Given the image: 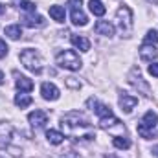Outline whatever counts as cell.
Listing matches in <instances>:
<instances>
[{
    "label": "cell",
    "instance_id": "cell-11",
    "mask_svg": "<svg viewBox=\"0 0 158 158\" xmlns=\"http://www.w3.org/2000/svg\"><path fill=\"white\" fill-rule=\"evenodd\" d=\"M28 121L33 129H42L48 123V114L44 110H33V112L28 114Z\"/></svg>",
    "mask_w": 158,
    "mask_h": 158
},
{
    "label": "cell",
    "instance_id": "cell-30",
    "mask_svg": "<svg viewBox=\"0 0 158 158\" xmlns=\"http://www.w3.org/2000/svg\"><path fill=\"white\" fill-rule=\"evenodd\" d=\"M63 158H83V156H79L76 151H70V153H66V155H64Z\"/></svg>",
    "mask_w": 158,
    "mask_h": 158
},
{
    "label": "cell",
    "instance_id": "cell-33",
    "mask_svg": "<svg viewBox=\"0 0 158 158\" xmlns=\"http://www.w3.org/2000/svg\"><path fill=\"white\" fill-rule=\"evenodd\" d=\"M2 83H4V74L0 72V85H2Z\"/></svg>",
    "mask_w": 158,
    "mask_h": 158
},
{
    "label": "cell",
    "instance_id": "cell-9",
    "mask_svg": "<svg viewBox=\"0 0 158 158\" xmlns=\"http://www.w3.org/2000/svg\"><path fill=\"white\" fill-rule=\"evenodd\" d=\"M86 105L94 110V114L96 116H99V118H107V116H110L112 114V110H110V107L109 105H105V103H101V101H98L96 98H90L88 101H86Z\"/></svg>",
    "mask_w": 158,
    "mask_h": 158
},
{
    "label": "cell",
    "instance_id": "cell-6",
    "mask_svg": "<svg viewBox=\"0 0 158 158\" xmlns=\"http://www.w3.org/2000/svg\"><path fill=\"white\" fill-rule=\"evenodd\" d=\"M158 125V114L156 112H153V110H149V112H145L143 114V118L142 121L138 123V132L143 136V138H151V132H153V129Z\"/></svg>",
    "mask_w": 158,
    "mask_h": 158
},
{
    "label": "cell",
    "instance_id": "cell-28",
    "mask_svg": "<svg viewBox=\"0 0 158 158\" xmlns=\"http://www.w3.org/2000/svg\"><path fill=\"white\" fill-rule=\"evenodd\" d=\"M7 52H9V48H7V44H6L4 40L0 39V59H4V57L7 55Z\"/></svg>",
    "mask_w": 158,
    "mask_h": 158
},
{
    "label": "cell",
    "instance_id": "cell-3",
    "mask_svg": "<svg viewBox=\"0 0 158 158\" xmlns=\"http://www.w3.org/2000/svg\"><path fill=\"white\" fill-rule=\"evenodd\" d=\"M55 61H57V64L61 68H66V70H72V72L79 70L81 64H83L81 59H79V55L74 50H63V52H59L57 57H55Z\"/></svg>",
    "mask_w": 158,
    "mask_h": 158
},
{
    "label": "cell",
    "instance_id": "cell-25",
    "mask_svg": "<svg viewBox=\"0 0 158 158\" xmlns=\"http://www.w3.org/2000/svg\"><path fill=\"white\" fill-rule=\"evenodd\" d=\"M19 7H20L22 11H26V13H35V11H37V6H35L33 2H30V0H22V2L19 4Z\"/></svg>",
    "mask_w": 158,
    "mask_h": 158
},
{
    "label": "cell",
    "instance_id": "cell-32",
    "mask_svg": "<svg viewBox=\"0 0 158 158\" xmlns=\"http://www.w3.org/2000/svg\"><path fill=\"white\" fill-rule=\"evenodd\" d=\"M4 13H6V7H4V6L0 4V15H4Z\"/></svg>",
    "mask_w": 158,
    "mask_h": 158
},
{
    "label": "cell",
    "instance_id": "cell-31",
    "mask_svg": "<svg viewBox=\"0 0 158 158\" xmlns=\"http://www.w3.org/2000/svg\"><path fill=\"white\" fill-rule=\"evenodd\" d=\"M20 2H22V0H11V4H13V6H17V7H19V4H20Z\"/></svg>",
    "mask_w": 158,
    "mask_h": 158
},
{
    "label": "cell",
    "instance_id": "cell-23",
    "mask_svg": "<svg viewBox=\"0 0 158 158\" xmlns=\"http://www.w3.org/2000/svg\"><path fill=\"white\" fill-rule=\"evenodd\" d=\"M6 35H7L9 39L17 40V39H20V37H22V30H20V26H19V24H11V26H7V28H6Z\"/></svg>",
    "mask_w": 158,
    "mask_h": 158
},
{
    "label": "cell",
    "instance_id": "cell-7",
    "mask_svg": "<svg viewBox=\"0 0 158 158\" xmlns=\"http://www.w3.org/2000/svg\"><path fill=\"white\" fill-rule=\"evenodd\" d=\"M83 2L81 0H68V7H70V17H72V22L76 26H86L88 22V17L85 15L83 11Z\"/></svg>",
    "mask_w": 158,
    "mask_h": 158
},
{
    "label": "cell",
    "instance_id": "cell-2",
    "mask_svg": "<svg viewBox=\"0 0 158 158\" xmlns=\"http://www.w3.org/2000/svg\"><path fill=\"white\" fill-rule=\"evenodd\" d=\"M20 63L24 64L26 70H30L33 74H40L42 72V57L33 48H26L24 52H20Z\"/></svg>",
    "mask_w": 158,
    "mask_h": 158
},
{
    "label": "cell",
    "instance_id": "cell-8",
    "mask_svg": "<svg viewBox=\"0 0 158 158\" xmlns=\"http://www.w3.org/2000/svg\"><path fill=\"white\" fill-rule=\"evenodd\" d=\"M13 142H15V131H13V127L9 125V123H0V149H13L11 145H13Z\"/></svg>",
    "mask_w": 158,
    "mask_h": 158
},
{
    "label": "cell",
    "instance_id": "cell-21",
    "mask_svg": "<svg viewBox=\"0 0 158 158\" xmlns=\"http://www.w3.org/2000/svg\"><path fill=\"white\" fill-rule=\"evenodd\" d=\"M88 9H90L96 17H103L105 11H107V7L103 6L101 0H90V2H88Z\"/></svg>",
    "mask_w": 158,
    "mask_h": 158
},
{
    "label": "cell",
    "instance_id": "cell-1",
    "mask_svg": "<svg viewBox=\"0 0 158 158\" xmlns=\"http://www.w3.org/2000/svg\"><path fill=\"white\" fill-rule=\"evenodd\" d=\"M61 129L64 132V136L79 140V142H88L96 138V131L94 127L88 123V119L85 118L77 110H70L61 118Z\"/></svg>",
    "mask_w": 158,
    "mask_h": 158
},
{
    "label": "cell",
    "instance_id": "cell-34",
    "mask_svg": "<svg viewBox=\"0 0 158 158\" xmlns=\"http://www.w3.org/2000/svg\"><path fill=\"white\" fill-rule=\"evenodd\" d=\"M107 158H116V156H112V155H109V156H107Z\"/></svg>",
    "mask_w": 158,
    "mask_h": 158
},
{
    "label": "cell",
    "instance_id": "cell-10",
    "mask_svg": "<svg viewBox=\"0 0 158 158\" xmlns=\"http://www.w3.org/2000/svg\"><path fill=\"white\" fill-rule=\"evenodd\" d=\"M129 81H131V85L132 86H136V88H140L142 90V94H145V96H151V88H149V85L142 79V74H140V70H132L131 72V76H129Z\"/></svg>",
    "mask_w": 158,
    "mask_h": 158
},
{
    "label": "cell",
    "instance_id": "cell-4",
    "mask_svg": "<svg viewBox=\"0 0 158 158\" xmlns=\"http://www.w3.org/2000/svg\"><path fill=\"white\" fill-rule=\"evenodd\" d=\"M116 20H118V26H119V31L121 35H129L132 31V11L129 6H121L118 11H116Z\"/></svg>",
    "mask_w": 158,
    "mask_h": 158
},
{
    "label": "cell",
    "instance_id": "cell-12",
    "mask_svg": "<svg viewBox=\"0 0 158 158\" xmlns=\"http://www.w3.org/2000/svg\"><path fill=\"white\" fill-rule=\"evenodd\" d=\"M22 24L28 26V28H44L46 26V20L44 17H40L37 13H28V15H22Z\"/></svg>",
    "mask_w": 158,
    "mask_h": 158
},
{
    "label": "cell",
    "instance_id": "cell-18",
    "mask_svg": "<svg viewBox=\"0 0 158 158\" xmlns=\"http://www.w3.org/2000/svg\"><path fill=\"white\" fill-rule=\"evenodd\" d=\"M70 42H72L77 50H81V52H88V50H90V40L86 39L85 35H72V37H70Z\"/></svg>",
    "mask_w": 158,
    "mask_h": 158
},
{
    "label": "cell",
    "instance_id": "cell-14",
    "mask_svg": "<svg viewBox=\"0 0 158 158\" xmlns=\"http://www.w3.org/2000/svg\"><path fill=\"white\" fill-rule=\"evenodd\" d=\"M158 57V50L155 44H142L140 46V59L145 63H153Z\"/></svg>",
    "mask_w": 158,
    "mask_h": 158
},
{
    "label": "cell",
    "instance_id": "cell-27",
    "mask_svg": "<svg viewBox=\"0 0 158 158\" xmlns=\"http://www.w3.org/2000/svg\"><path fill=\"white\" fill-rule=\"evenodd\" d=\"M66 85H68L70 88H76V90H79V88H81V83H79V81H76V77H66Z\"/></svg>",
    "mask_w": 158,
    "mask_h": 158
},
{
    "label": "cell",
    "instance_id": "cell-16",
    "mask_svg": "<svg viewBox=\"0 0 158 158\" xmlns=\"http://www.w3.org/2000/svg\"><path fill=\"white\" fill-rule=\"evenodd\" d=\"M94 31L98 35H103V37H112L114 35V26L107 20H98L96 26H94Z\"/></svg>",
    "mask_w": 158,
    "mask_h": 158
},
{
    "label": "cell",
    "instance_id": "cell-29",
    "mask_svg": "<svg viewBox=\"0 0 158 158\" xmlns=\"http://www.w3.org/2000/svg\"><path fill=\"white\" fill-rule=\"evenodd\" d=\"M149 74L153 76V77H158V63H153V64H149Z\"/></svg>",
    "mask_w": 158,
    "mask_h": 158
},
{
    "label": "cell",
    "instance_id": "cell-26",
    "mask_svg": "<svg viewBox=\"0 0 158 158\" xmlns=\"http://www.w3.org/2000/svg\"><path fill=\"white\" fill-rule=\"evenodd\" d=\"M158 42V31L155 30H149L145 33V39H143V44H156Z\"/></svg>",
    "mask_w": 158,
    "mask_h": 158
},
{
    "label": "cell",
    "instance_id": "cell-24",
    "mask_svg": "<svg viewBox=\"0 0 158 158\" xmlns=\"http://www.w3.org/2000/svg\"><path fill=\"white\" fill-rule=\"evenodd\" d=\"M112 143H114V147H118V149H129V147H131V142H129L125 136H116V138L112 140Z\"/></svg>",
    "mask_w": 158,
    "mask_h": 158
},
{
    "label": "cell",
    "instance_id": "cell-5",
    "mask_svg": "<svg viewBox=\"0 0 158 158\" xmlns=\"http://www.w3.org/2000/svg\"><path fill=\"white\" fill-rule=\"evenodd\" d=\"M99 127L107 132H110L114 138L116 136H125V125L119 121L114 114L107 116V118H99Z\"/></svg>",
    "mask_w": 158,
    "mask_h": 158
},
{
    "label": "cell",
    "instance_id": "cell-15",
    "mask_svg": "<svg viewBox=\"0 0 158 158\" xmlns=\"http://www.w3.org/2000/svg\"><path fill=\"white\" fill-rule=\"evenodd\" d=\"M138 105V98L136 96H131V94H119V107H121V110L123 112H132V109Z\"/></svg>",
    "mask_w": 158,
    "mask_h": 158
},
{
    "label": "cell",
    "instance_id": "cell-13",
    "mask_svg": "<svg viewBox=\"0 0 158 158\" xmlns=\"http://www.w3.org/2000/svg\"><path fill=\"white\" fill-rule=\"evenodd\" d=\"M40 94H42V98L48 99V101H55V99H59V96H61L59 88H57L53 83H42V85H40Z\"/></svg>",
    "mask_w": 158,
    "mask_h": 158
},
{
    "label": "cell",
    "instance_id": "cell-17",
    "mask_svg": "<svg viewBox=\"0 0 158 158\" xmlns=\"http://www.w3.org/2000/svg\"><path fill=\"white\" fill-rule=\"evenodd\" d=\"M15 85H17V88H19V92H31L33 90V81L30 77H26V76H19L17 72H15Z\"/></svg>",
    "mask_w": 158,
    "mask_h": 158
},
{
    "label": "cell",
    "instance_id": "cell-20",
    "mask_svg": "<svg viewBox=\"0 0 158 158\" xmlns=\"http://www.w3.org/2000/svg\"><path fill=\"white\" fill-rule=\"evenodd\" d=\"M50 17L55 20V22H64V7L63 6H50Z\"/></svg>",
    "mask_w": 158,
    "mask_h": 158
},
{
    "label": "cell",
    "instance_id": "cell-22",
    "mask_svg": "<svg viewBox=\"0 0 158 158\" xmlns=\"http://www.w3.org/2000/svg\"><path fill=\"white\" fill-rule=\"evenodd\" d=\"M46 138H48V142H50V143H53V145H59V143H63V140H64V134H63V132H59V131H53V129H50V131H46Z\"/></svg>",
    "mask_w": 158,
    "mask_h": 158
},
{
    "label": "cell",
    "instance_id": "cell-19",
    "mask_svg": "<svg viewBox=\"0 0 158 158\" xmlns=\"http://www.w3.org/2000/svg\"><path fill=\"white\" fill-rule=\"evenodd\" d=\"M31 103H33V99H31V96L26 94V92H19V94L15 96V105L20 107V109H26V107H30Z\"/></svg>",
    "mask_w": 158,
    "mask_h": 158
}]
</instances>
